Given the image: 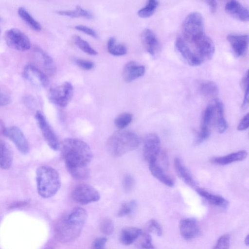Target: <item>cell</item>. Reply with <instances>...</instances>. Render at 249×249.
Returning <instances> with one entry per match:
<instances>
[{"instance_id": "obj_12", "label": "cell", "mask_w": 249, "mask_h": 249, "mask_svg": "<svg viewBox=\"0 0 249 249\" xmlns=\"http://www.w3.org/2000/svg\"><path fill=\"white\" fill-rule=\"evenodd\" d=\"M3 134L15 144L21 153L26 154L29 151V145L22 131L17 126L5 128Z\"/></svg>"}, {"instance_id": "obj_5", "label": "cell", "mask_w": 249, "mask_h": 249, "mask_svg": "<svg viewBox=\"0 0 249 249\" xmlns=\"http://www.w3.org/2000/svg\"><path fill=\"white\" fill-rule=\"evenodd\" d=\"M182 32V38L188 42L205 34L204 20L202 15L197 12L189 14L183 21Z\"/></svg>"}, {"instance_id": "obj_32", "label": "cell", "mask_w": 249, "mask_h": 249, "mask_svg": "<svg viewBox=\"0 0 249 249\" xmlns=\"http://www.w3.org/2000/svg\"><path fill=\"white\" fill-rule=\"evenodd\" d=\"M19 17L33 30L39 31L41 29L40 24L29 13L26 9L20 7L18 9Z\"/></svg>"}, {"instance_id": "obj_1", "label": "cell", "mask_w": 249, "mask_h": 249, "mask_svg": "<svg viewBox=\"0 0 249 249\" xmlns=\"http://www.w3.org/2000/svg\"><path fill=\"white\" fill-rule=\"evenodd\" d=\"M62 156L69 174L76 179H84L89 175L88 165L92 152L85 142L77 139L67 138L60 144Z\"/></svg>"}, {"instance_id": "obj_28", "label": "cell", "mask_w": 249, "mask_h": 249, "mask_svg": "<svg viewBox=\"0 0 249 249\" xmlns=\"http://www.w3.org/2000/svg\"><path fill=\"white\" fill-rule=\"evenodd\" d=\"M196 191L198 194L213 205L225 208L228 204V201L220 196L213 194L203 189L197 188Z\"/></svg>"}, {"instance_id": "obj_36", "label": "cell", "mask_w": 249, "mask_h": 249, "mask_svg": "<svg viewBox=\"0 0 249 249\" xmlns=\"http://www.w3.org/2000/svg\"><path fill=\"white\" fill-rule=\"evenodd\" d=\"M137 208V203L135 200H131L124 203L117 214L119 217H123L131 214Z\"/></svg>"}, {"instance_id": "obj_47", "label": "cell", "mask_w": 249, "mask_h": 249, "mask_svg": "<svg viewBox=\"0 0 249 249\" xmlns=\"http://www.w3.org/2000/svg\"><path fill=\"white\" fill-rule=\"evenodd\" d=\"M249 114L247 113L241 119L237 126V129L239 131L245 130L249 127Z\"/></svg>"}, {"instance_id": "obj_52", "label": "cell", "mask_w": 249, "mask_h": 249, "mask_svg": "<svg viewBox=\"0 0 249 249\" xmlns=\"http://www.w3.org/2000/svg\"></svg>"}, {"instance_id": "obj_29", "label": "cell", "mask_w": 249, "mask_h": 249, "mask_svg": "<svg viewBox=\"0 0 249 249\" xmlns=\"http://www.w3.org/2000/svg\"><path fill=\"white\" fill-rule=\"evenodd\" d=\"M198 89L204 96L213 97L218 93L217 85L213 81L207 80H201L198 83Z\"/></svg>"}, {"instance_id": "obj_30", "label": "cell", "mask_w": 249, "mask_h": 249, "mask_svg": "<svg viewBox=\"0 0 249 249\" xmlns=\"http://www.w3.org/2000/svg\"><path fill=\"white\" fill-rule=\"evenodd\" d=\"M57 13L59 15L71 18L83 17L87 18H92V15L90 12L79 5L76 6L74 10H61L57 11Z\"/></svg>"}, {"instance_id": "obj_26", "label": "cell", "mask_w": 249, "mask_h": 249, "mask_svg": "<svg viewBox=\"0 0 249 249\" xmlns=\"http://www.w3.org/2000/svg\"><path fill=\"white\" fill-rule=\"evenodd\" d=\"M248 153L245 150H240L227 155L216 157L212 160L215 164L225 165L234 162L242 161L247 157Z\"/></svg>"}, {"instance_id": "obj_41", "label": "cell", "mask_w": 249, "mask_h": 249, "mask_svg": "<svg viewBox=\"0 0 249 249\" xmlns=\"http://www.w3.org/2000/svg\"><path fill=\"white\" fill-rule=\"evenodd\" d=\"M148 229L149 231L160 236L162 234V229L160 223L155 219H151L149 221Z\"/></svg>"}, {"instance_id": "obj_45", "label": "cell", "mask_w": 249, "mask_h": 249, "mask_svg": "<svg viewBox=\"0 0 249 249\" xmlns=\"http://www.w3.org/2000/svg\"><path fill=\"white\" fill-rule=\"evenodd\" d=\"M107 239L105 237H98L92 242L91 249H105Z\"/></svg>"}, {"instance_id": "obj_3", "label": "cell", "mask_w": 249, "mask_h": 249, "mask_svg": "<svg viewBox=\"0 0 249 249\" xmlns=\"http://www.w3.org/2000/svg\"><path fill=\"white\" fill-rule=\"evenodd\" d=\"M140 140L135 133L120 130L112 134L107 141V148L114 157H121L139 146Z\"/></svg>"}, {"instance_id": "obj_6", "label": "cell", "mask_w": 249, "mask_h": 249, "mask_svg": "<svg viewBox=\"0 0 249 249\" xmlns=\"http://www.w3.org/2000/svg\"><path fill=\"white\" fill-rule=\"evenodd\" d=\"M71 196L75 202L81 205L96 202L100 198L98 191L93 187L86 184L75 186L71 192Z\"/></svg>"}, {"instance_id": "obj_48", "label": "cell", "mask_w": 249, "mask_h": 249, "mask_svg": "<svg viewBox=\"0 0 249 249\" xmlns=\"http://www.w3.org/2000/svg\"><path fill=\"white\" fill-rule=\"evenodd\" d=\"M207 3L211 12L214 13L217 9V3L215 0H209L207 1Z\"/></svg>"}, {"instance_id": "obj_14", "label": "cell", "mask_w": 249, "mask_h": 249, "mask_svg": "<svg viewBox=\"0 0 249 249\" xmlns=\"http://www.w3.org/2000/svg\"><path fill=\"white\" fill-rule=\"evenodd\" d=\"M23 76L32 84L38 86L46 87L49 83L46 74L33 65L28 64L24 67Z\"/></svg>"}, {"instance_id": "obj_9", "label": "cell", "mask_w": 249, "mask_h": 249, "mask_svg": "<svg viewBox=\"0 0 249 249\" xmlns=\"http://www.w3.org/2000/svg\"><path fill=\"white\" fill-rule=\"evenodd\" d=\"M187 43L192 44L195 48V53L203 62L210 59L213 56L214 53V45L212 40L205 34Z\"/></svg>"}, {"instance_id": "obj_49", "label": "cell", "mask_w": 249, "mask_h": 249, "mask_svg": "<svg viewBox=\"0 0 249 249\" xmlns=\"http://www.w3.org/2000/svg\"><path fill=\"white\" fill-rule=\"evenodd\" d=\"M26 204H27V202H26V201H20V202H18L13 203V204L11 205L10 207L11 208L18 207L24 206Z\"/></svg>"}, {"instance_id": "obj_2", "label": "cell", "mask_w": 249, "mask_h": 249, "mask_svg": "<svg viewBox=\"0 0 249 249\" xmlns=\"http://www.w3.org/2000/svg\"><path fill=\"white\" fill-rule=\"evenodd\" d=\"M88 218L86 211L78 207L67 215L60 218L55 225V233L58 239L64 243L74 241L80 235Z\"/></svg>"}, {"instance_id": "obj_23", "label": "cell", "mask_w": 249, "mask_h": 249, "mask_svg": "<svg viewBox=\"0 0 249 249\" xmlns=\"http://www.w3.org/2000/svg\"><path fill=\"white\" fill-rule=\"evenodd\" d=\"M149 169L151 174L162 184L169 187L174 185L173 180L164 172L163 168L158 164L157 160L150 162Z\"/></svg>"}, {"instance_id": "obj_22", "label": "cell", "mask_w": 249, "mask_h": 249, "mask_svg": "<svg viewBox=\"0 0 249 249\" xmlns=\"http://www.w3.org/2000/svg\"><path fill=\"white\" fill-rule=\"evenodd\" d=\"M145 71V68L144 66L134 61H129L124 68L123 77L126 82L129 83L142 76Z\"/></svg>"}, {"instance_id": "obj_20", "label": "cell", "mask_w": 249, "mask_h": 249, "mask_svg": "<svg viewBox=\"0 0 249 249\" xmlns=\"http://www.w3.org/2000/svg\"><path fill=\"white\" fill-rule=\"evenodd\" d=\"M141 39L146 51L151 55H154L159 50V41L152 30L144 29L141 34Z\"/></svg>"}, {"instance_id": "obj_10", "label": "cell", "mask_w": 249, "mask_h": 249, "mask_svg": "<svg viewBox=\"0 0 249 249\" xmlns=\"http://www.w3.org/2000/svg\"><path fill=\"white\" fill-rule=\"evenodd\" d=\"M35 118L48 145L53 150H57L60 147L58 138L44 115L40 111H37Z\"/></svg>"}, {"instance_id": "obj_42", "label": "cell", "mask_w": 249, "mask_h": 249, "mask_svg": "<svg viewBox=\"0 0 249 249\" xmlns=\"http://www.w3.org/2000/svg\"><path fill=\"white\" fill-rule=\"evenodd\" d=\"M134 183L133 178L129 174H125L122 180L123 187L124 191L129 192L132 189Z\"/></svg>"}, {"instance_id": "obj_50", "label": "cell", "mask_w": 249, "mask_h": 249, "mask_svg": "<svg viewBox=\"0 0 249 249\" xmlns=\"http://www.w3.org/2000/svg\"><path fill=\"white\" fill-rule=\"evenodd\" d=\"M5 128L3 122L0 119V134H3Z\"/></svg>"}, {"instance_id": "obj_25", "label": "cell", "mask_w": 249, "mask_h": 249, "mask_svg": "<svg viewBox=\"0 0 249 249\" xmlns=\"http://www.w3.org/2000/svg\"><path fill=\"white\" fill-rule=\"evenodd\" d=\"M174 166L177 175L184 182L188 185L194 187L196 186V182L189 171L183 164L178 158H175Z\"/></svg>"}, {"instance_id": "obj_40", "label": "cell", "mask_w": 249, "mask_h": 249, "mask_svg": "<svg viewBox=\"0 0 249 249\" xmlns=\"http://www.w3.org/2000/svg\"><path fill=\"white\" fill-rule=\"evenodd\" d=\"M141 239L139 243L140 247L143 249H153L152 240L150 234L147 233H142Z\"/></svg>"}, {"instance_id": "obj_31", "label": "cell", "mask_w": 249, "mask_h": 249, "mask_svg": "<svg viewBox=\"0 0 249 249\" xmlns=\"http://www.w3.org/2000/svg\"><path fill=\"white\" fill-rule=\"evenodd\" d=\"M108 52L115 56H122L127 53V48L122 44H117L114 37H110L107 43Z\"/></svg>"}, {"instance_id": "obj_44", "label": "cell", "mask_w": 249, "mask_h": 249, "mask_svg": "<svg viewBox=\"0 0 249 249\" xmlns=\"http://www.w3.org/2000/svg\"><path fill=\"white\" fill-rule=\"evenodd\" d=\"M75 28L81 32L86 34L87 35L91 36L94 38L97 37L96 32L92 29L83 25H78L75 27Z\"/></svg>"}, {"instance_id": "obj_16", "label": "cell", "mask_w": 249, "mask_h": 249, "mask_svg": "<svg viewBox=\"0 0 249 249\" xmlns=\"http://www.w3.org/2000/svg\"><path fill=\"white\" fill-rule=\"evenodd\" d=\"M179 227L181 235L186 240H190L195 238L200 231L198 222L194 218L182 219Z\"/></svg>"}, {"instance_id": "obj_17", "label": "cell", "mask_w": 249, "mask_h": 249, "mask_svg": "<svg viewBox=\"0 0 249 249\" xmlns=\"http://www.w3.org/2000/svg\"><path fill=\"white\" fill-rule=\"evenodd\" d=\"M33 52L35 59L43 70L49 75L54 74L56 67L53 59L39 47H35Z\"/></svg>"}, {"instance_id": "obj_15", "label": "cell", "mask_w": 249, "mask_h": 249, "mask_svg": "<svg viewBox=\"0 0 249 249\" xmlns=\"http://www.w3.org/2000/svg\"><path fill=\"white\" fill-rule=\"evenodd\" d=\"M227 39L237 57H242L246 54L249 44L248 35L230 34Z\"/></svg>"}, {"instance_id": "obj_33", "label": "cell", "mask_w": 249, "mask_h": 249, "mask_svg": "<svg viewBox=\"0 0 249 249\" xmlns=\"http://www.w3.org/2000/svg\"><path fill=\"white\" fill-rule=\"evenodd\" d=\"M159 4V2L156 0H150L145 5L138 11V16L142 18H147L151 16Z\"/></svg>"}, {"instance_id": "obj_51", "label": "cell", "mask_w": 249, "mask_h": 249, "mask_svg": "<svg viewBox=\"0 0 249 249\" xmlns=\"http://www.w3.org/2000/svg\"><path fill=\"white\" fill-rule=\"evenodd\" d=\"M249 243V235H247V236L246 237V238L245 239V244L247 246H248Z\"/></svg>"}, {"instance_id": "obj_24", "label": "cell", "mask_w": 249, "mask_h": 249, "mask_svg": "<svg viewBox=\"0 0 249 249\" xmlns=\"http://www.w3.org/2000/svg\"><path fill=\"white\" fill-rule=\"evenodd\" d=\"M142 233L141 229L134 227H127L121 231L120 240L121 242L125 246L133 243Z\"/></svg>"}, {"instance_id": "obj_43", "label": "cell", "mask_w": 249, "mask_h": 249, "mask_svg": "<svg viewBox=\"0 0 249 249\" xmlns=\"http://www.w3.org/2000/svg\"><path fill=\"white\" fill-rule=\"evenodd\" d=\"M74 61L78 67L85 70H91L94 66L93 62L90 60L75 58Z\"/></svg>"}, {"instance_id": "obj_27", "label": "cell", "mask_w": 249, "mask_h": 249, "mask_svg": "<svg viewBox=\"0 0 249 249\" xmlns=\"http://www.w3.org/2000/svg\"><path fill=\"white\" fill-rule=\"evenodd\" d=\"M12 161L13 155L10 148L5 142L0 140V168L9 169Z\"/></svg>"}, {"instance_id": "obj_37", "label": "cell", "mask_w": 249, "mask_h": 249, "mask_svg": "<svg viewBox=\"0 0 249 249\" xmlns=\"http://www.w3.org/2000/svg\"><path fill=\"white\" fill-rule=\"evenodd\" d=\"M100 231L106 235H111L114 231V225L112 220L109 218H103L99 225Z\"/></svg>"}, {"instance_id": "obj_39", "label": "cell", "mask_w": 249, "mask_h": 249, "mask_svg": "<svg viewBox=\"0 0 249 249\" xmlns=\"http://www.w3.org/2000/svg\"><path fill=\"white\" fill-rule=\"evenodd\" d=\"M230 244V236L225 234L217 240L213 249H229Z\"/></svg>"}, {"instance_id": "obj_21", "label": "cell", "mask_w": 249, "mask_h": 249, "mask_svg": "<svg viewBox=\"0 0 249 249\" xmlns=\"http://www.w3.org/2000/svg\"><path fill=\"white\" fill-rule=\"evenodd\" d=\"M213 106V121L219 133H223L228 128V124L224 117V106L218 99L212 102Z\"/></svg>"}, {"instance_id": "obj_4", "label": "cell", "mask_w": 249, "mask_h": 249, "mask_svg": "<svg viewBox=\"0 0 249 249\" xmlns=\"http://www.w3.org/2000/svg\"><path fill=\"white\" fill-rule=\"evenodd\" d=\"M36 180L38 193L43 198H49L54 196L61 186L58 172L48 166H41L37 169Z\"/></svg>"}, {"instance_id": "obj_34", "label": "cell", "mask_w": 249, "mask_h": 249, "mask_svg": "<svg viewBox=\"0 0 249 249\" xmlns=\"http://www.w3.org/2000/svg\"><path fill=\"white\" fill-rule=\"evenodd\" d=\"M74 43L84 53L89 55H95L97 54V52L89 43L78 36H74L73 37Z\"/></svg>"}, {"instance_id": "obj_38", "label": "cell", "mask_w": 249, "mask_h": 249, "mask_svg": "<svg viewBox=\"0 0 249 249\" xmlns=\"http://www.w3.org/2000/svg\"><path fill=\"white\" fill-rule=\"evenodd\" d=\"M249 71H247L242 80V86L244 92L242 106L246 107L249 104Z\"/></svg>"}, {"instance_id": "obj_7", "label": "cell", "mask_w": 249, "mask_h": 249, "mask_svg": "<svg viewBox=\"0 0 249 249\" xmlns=\"http://www.w3.org/2000/svg\"><path fill=\"white\" fill-rule=\"evenodd\" d=\"M73 93V87L69 82L51 89L49 99L52 102L61 107H66L71 100Z\"/></svg>"}, {"instance_id": "obj_35", "label": "cell", "mask_w": 249, "mask_h": 249, "mask_svg": "<svg viewBox=\"0 0 249 249\" xmlns=\"http://www.w3.org/2000/svg\"><path fill=\"white\" fill-rule=\"evenodd\" d=\"M133 115L128 112H124L118 115L115 119V126L120 129H122L128 126L132 122Z\"/></svg>"}, {"instance_id": "obj_18", "label": "cell", "mask_w": 249, "mask_h": 249, "mask_svg": "<svg viewBox=\"0 0 249 249\" xmlns=\"http://www.w3.org/2000/svg\"><path fill=\"white\" fill-rule=\"evenodd\" d=\"M213 121V106L211 103L206 108L202 118L200 130L197 139V142L207 139L210 134V126Z\"/></svg>"}, {"instance_id": "obj_13", "label": "cell", "mask_w": 249, "mask_h": 249, "mask_svg": "<svg viewBox=\"0 0 249 249\" xmlns=\"http://www.w3.org/2000/svg\"><path fill=\"white\" fill-rule=\"evenodd\" d=\"M175 46L178 51L190 65L197 66L204 62L182 37H179L176 39Z\"/></svg>"}, {"instance_id": "obj_8", "label": "cell", "mask_w": 249, "mask_h": 249, "mask_svg": "<svg viewBox=\"0 0 249 249\" xmlns=\"http://www.w3.org/2000/svg\"><path fill=\"white\" fill-rule=\"evenodd\" d=\"M4 38L10 47L18 51H26L31 47V42L28 37L18 29L12 28L7 30Z\"/></svg>"}, {"instance_id": "obj_19", "label": "cell", "mask_w": 249, "mask_h": 249, "mask_svg": "<svg viewBox=\"0 0 249 249\" xmlns=\"http://www.w3.org/2000/svg\"><path fill=\"white\" fill-rule=\"evenodd\" d=\"M225 9L227 13L233 18L243 22L249 21L248 9L238 1H228L225 5Z\"/></svg>"}, {"instance_id": "obj_11", "label": "cell", "mask_w": 249, "mask_h": 249, "mask_svg": "<svg viewBox=\"0 0 249 249\" xmlns=\"http://www.w3.org/2000/svg\"><path fill=\"white\" fill-rule=\"evenodd\" d=\"M160 147V140L156 134H149L145 137L143 141V156L148 163L157 160Z\"/></svg>"}, {"instance_id": "obj_46", "label": "cell", "mask_w": 249, "mask_h": 249, "mask_svg": "<svg viewBox=\"0 0 249 249\" xmlns=\"http://www.w3.org/2000/svg\"><path fill=\"white\" fill-rule=\"evenodd\" d=\"M11 102V97L8 92L0 88V106H4Z\"/></svg>"}]
</instances>
